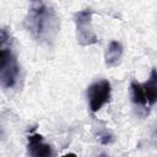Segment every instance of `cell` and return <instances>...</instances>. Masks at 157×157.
<instances>
[{
	"instance_id": "cell-5",
	"label": "cell",
	"mask_w": 157,
	"mask_h": 157,
	"mask_svg": "<svg viewBox=\"0 0 157 157\" xmlns=\"http://www.w3.org/2000/svg\"><path fill=\"white\" fill-rule=\"evenodd\" d=\"M28 142H27V148H28V153L33 157H48L53 155V150L50 147V145L45 144L43 140V136L33 132L29 134L27 137Z\"/></svg>"
},
{
	"instance_id": "cell-3",
	"label": "cell",
	"mask_w": 157,
	"mask_h": 157,
	"mask_svg": "<svg viewBox=\"0 0 157 157\" xmlns=\"http://www.w3.org/2000/svg\"><path fill=\"white\" fill-rule=\"evenodd\" d=\"M76 25V38L78 44L87 47L97 43V36L92 29V11L90 9L81 10L74 17Z\"/></svg>"
},
{
	"instance_id": "cell-8",
	"label": "cell",
	"mask_w": 157,
	"mask_h": 157,
	"mask_svg": "<svg viewBox=\"0 0 157 157\" xmlns=\"http://www.w3.org/2000/svg\"><path fill=\"white\" fill-rule=\"evenodd\" d=\"M130 88H131V99L136 105H146L147 102L145 99V94H144V90H142V85L132 81L130 83Z\"/></svg>"
},
{
	"instance_id": "cell-6",
	"label": "cell",
	"mask_w": 157,
	"mask_h": 157,
	"mask_svg": "<svg viewBox=\"0 0 157 157\" xmlns=\"http://www.w3.org/2000/svg\"><path fill=\"white\" fill-rule=\"evenodd\" d=\"M123 55V45L120 42L117 40H112L104 53V61L105 65L109 67H113L115 65L119 64L120 59Z\"/></svg>"
},
{
	"instance_id": "cell-4",
	"label": "cell",
	"mask_w": 157,
	"mask_h": 157,
	"mask_svg": "<svg viewBox=\"0 0 157 157\" xmlns=\"http://www.w3.org/2000/svg\"><path fill=\"white\" fill-rule=\"evenodd\" d=\"M110 82L108 80H99L97 82H93L87 88V98L91 112L96 113L98 112L105 103L110 99Z\"/></svg>"
},
{
	"instance_id": "cell-7",
	"label": "cell",
	"mask_w": 157,
	"mask_h": 157,
	"mask_svg": "<svg viewBox=\"0 0 157 157\" xmlns=\"http://www.w3.org/2000/svg\"><path fill=\"white\" fill-rule=\"evenodd\" d=\"M141 85H142V90H144V94L147 104L156 103L157 102V70L153 69L148 80Z\"/></svg>"
},
{
	"instance_id": "cell-1",
	"label": "cell",
	"mask_w": 157,
	"mask_h": 157,
	"mask_svg": "<svg viewBox=\"0 0 157 157\" xmlns=\"http://www.w3.org/2000/svg\"><path fill=\"white\" fill-rule=\"evenodd\" d=\"M25 27L38 43L49 44L59 31V18L44 0H29Z\"/></svg>"
},
{
	"instance_id": "cell-2",
	"label": "cell",
	"mask_w": 157,
	"mask_h": 157,
	"mask_svg": "<svg viewBox=\"0 0 157 157\" xmlns=\"http://www.w3.org/2000/svg\"><path fill=\"white\" fill-rule=\"evenodd\" d=\"M20 76V65L11 47L1 44L0 49V83L4 90L16 86Z\"/></svg>"
}]
</instances>
